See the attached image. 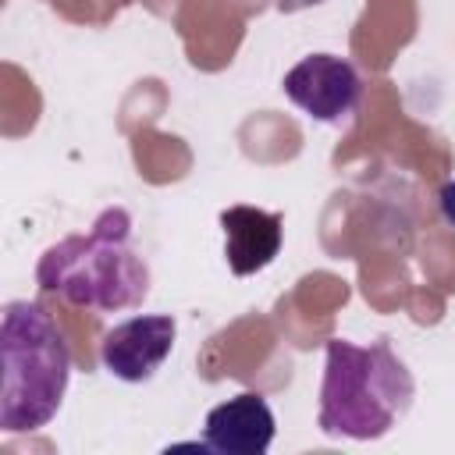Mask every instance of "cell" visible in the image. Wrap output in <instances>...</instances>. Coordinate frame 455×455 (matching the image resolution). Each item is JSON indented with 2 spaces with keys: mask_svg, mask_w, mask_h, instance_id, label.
Returning <instances> with one entry per match:
<instances>
[{
  "mask_svg": "<svg viewBox=\"0 0 455 455\" xmlns=\"http://www.w3.org/2000/svg\"><path fill=\"white\" fill-rule=\"evenodd\" d=\"M36 281L43 291L85 309H128L149 291V267L132 249V217L110 206L85 235H68L39 259Z\"/></svg>",
  "mask_w": 455,
  "mask_h": 455,
  "instance_id": "obj_1",
  "label": "cell"
},
{
  "mask_svg": "<svg viewBox=\"0 0 455 455\" xmlns=\"http://www.w3.org/2000/svg\"><path fill=\"white\" fill-rule=\"evenodd\" d=\"M284 96L306 110L316 121H341L345 114L355 110L363 96L359 71L334 53H313L302 57L288 75H284Z\"/></svg>",
  "mask_w": 455,
  "mask_h": 455,
  "instance_id": "obj_4",
  "label": "cell"
},
{
  "mask_svg": "<svg viewBox=\"0 0 455 455\" xmlns=\"http://www.w3.org/2000/svg\"><path fill=\"white\" fill-rule=\"evenodd\" d=\"M437 206H441V217L455 228V178L441 185V192H437Z\"/></svg>",
  "mask_w": 455,
  "mask_h": 455,
  "instance_id": "obj_8",
  "label": "cell"
},
{
  "mask_svg": "<svg viewBox=\"0 0 455 455\" xmlns=\"http://www.w3.org/2000/svg\"><path fill=\"white\" fill-rule=\"evenodd\" d=\"M274 441V412L263 395L242 391L206 412L203 444L220 455H263Z\"/></svg>",
  "mask_w": 455,
  "mask_h": 455,
  "instance_id": "obj_6",
  "label": "cell"
},
{
  "mask_svg": "<svg viewBox=\"0 0 455 455\" xmlns=\"http://www.w3.org/2000/svg\"><path fill=\"white\" fill-rule=\"evenodd\" d=\"M0 427L28 434L46 427L71 377V348L50 313L36 302H7L0 320Z\"/></svg>",
  "mask_w": 455,
  "mask_h": 455,
  "instance_id": "obj_3",
  "label": "cell"
},
{
  "mask_svg": "<svg viewBox=\"0 0 455 455\" xmlns=\"http://www.w3.org/2000/svg\"><path fill=\"white\" fill-rule=\"evenodd\" d=\"M416 384L387 341L359 348L331 338L320 387V430L331 437L377 441L412 405Z\"/></svg>",
  "mask_w": 455,
  "mask_h": 455,
  "instance_id": "obj_2",
  "label": "cell"
},
{
  "mask_svg": "<svg viewBox=\"0 0 455 455\" xmlns=\"http://www.w3.org/2000/svg\"><path fill=\"white\" fill-rule=\"evenodd\" d=\"M224 228V256L231 274L249 277L263 267H270L281 252V213L259 210V206H228L220 213Z\"/></svg>",
  "mask_w": 455,
  "mask_h": 455,
  "instance_id": "obj_7",
  "label": "cell"
},
{
  "mask_svg": "<svg viewBox=\"0 0 455 455\" xmlns=\"http://www.w3.org/2000/svg\"><path fill=\"white\" fill-rule=\"evenodd\" d=\"M174 334H178V327L164 313L132 316L103 334L100 359H103L107 373H114L117 380L139 384V380H149L164 366V359L174 348Z\"/></svg>",
  "mask_w": 455,
  "mask_h": 455,
  "instance_id": "obj_5",
  "label": "cell"
}]
</instances>
